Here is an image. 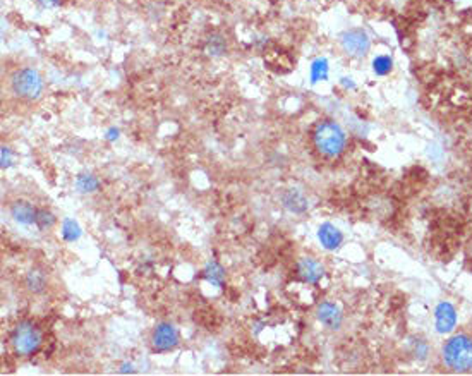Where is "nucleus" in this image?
Instances as JSON below:
<instances>
[{
  "instance_id": "f257e3e1",
  "label": "nucleus",
  "mask_w": 472,
  "mask_h": 376,
  "mask_svg": "<svg viewBox=\"0 0 472 376\" xmlns=\"http://www.w3.org/2000/svg\"><path fill=\"white\" fill-rule=\"evenodd\" d=\"M313 143L320 153L335 158L344 153L347 136L342 126L335 121H322L313 131Z\"/></svg>"
},
{
  "instance_id": "f03ea898",
  "label": "nucleus",
  "mask_w": 472,
  "mask_h": 376,
  "mask_svg": "<svg viewBox=\"0 0 472 376\" xmlns=\"http://www.w3.org/2000/svg\"><path fill=\"white\" fill-rule=\"evenodd\" d=\"M443 361L455 373L472 371V339L464 334L450 337L443 345Z\"/></svg>"
},
{
  "instance_id": "7ed1b4c3",
  "label": "nucleus",
  "mask_w": 472,
  "mask_h": 376,
  "mask_svg": "<svg viewBox=\"0 0 472 376\" xmlns=\"http://www.w3.org/2000/svg\"><path fill=\"white\" fill-rule=\"evenodd\" d=\"M10 89L21 100L33 102L43 93V78L33 67H21L10 76Z\"/></svg>"
},
{
  "instance_id": "20e7f679",
  "label": "nucleus",
  "mask_w": 472,
  "mask_h": 376,
  "mask_svg": "<svg viewBox=\"0 0 472 376\" xmlns=\"http://www.w3.org/2000/svg\"><path fill=\"white\" fill-rule=\"evenodd\" d=\"M10 345L17 356H31L42 345V332L31 321H21L10 335Z\"/></svg>"
},
{
  "instance_id": "39448f33",
  "label": "nucleus",
  "mask_w": 472,
  "mask_h": 376,
  "mask_svg": "<svg viewBox=\"0 0 472 376\" xmlns=\"http://www.w3.org/2000/svg\"><path fill=\"white\" fill-rule=\"evenodd\" d=\"M340 46L345 55L364 59L371 50V38L364 30H349L340 35Z\"/></svg>"
},
{
  "instance_id": "423d86ee",
  "label": "nucleus",
  "mask_w": 472,
  "mask_h": 376,
  "mask_svg": "<svg viewBox=\"0 0 472 376\" xmlns=\"http://www.w3.org/2000/svg\"><path fill=\"white\" fill-rule=\"evenodd\" d=\"M179 342H181L179 330L172 323H167V321L158 323L157 328L153 330V335H151V345H153L157 352L174 350L179 345Z\"/></svg>"
},
{
  "instance_id": "0eeeda50",
  "label": "nucleus",
  "mask_w": 472,
  "mask_h": 376,
  "mask_svg": "<svg viewBox=\"0 0 472 376\" xmlns=\"http://www.w3.org/2000/svg\"><path fill=\"white\" fill-rule=\"evenodd\" d=\"M435 325L438 334H450L457 325V311L450 302H439L435 311Z\"/></svg>"
},
{
  "instance_id": "6e6552de",
  "label": "nucleus",
  "mask_w": 472,
  "mask_h": 376,
  "mask_svg": "<svg viewBox=\"0 0 472 376\" xmlns=\"http://www.w3.org/2000/svg\"><path fill=\"white\" fill-rule=\"evenodd\" d=\"M316 318L322 325H325L330 330H338L342 327V321H344V314L342 309L338 308L335 302H322V305L316 308Z\"/></svg>"
},
{
  "instance_id": "1a4fd4ad",
  "label": "nucleus",
  "mask_w": 472,
  "mask_h": 376,
  "mask_svg": "<svg viewBox=\"0 0 472 376\" xmlns=\"http://www.w3.org/2000/svg\"><path fill=\"white\" fill-rule=\"evenodd\" d=\"M297 275L302 282L318 284L325 277V266L315 258H302L297 263Z\"/></svg>"
},
{
  "instance_id": "9d476101",
  "label": "nucleus",
  "mask_w": 472,
  "mask_h": 376,
  "mask_svg": "<svg viewBox=\"0 0 472 376\" xmlns=\"http://www.w3.org/2000/svg\"><path fill=\"white\" fill-rule=\"evenodd\" d=\"M318 241L323 248L328 249V251H335L342 246L344 242V234L340 232L338 227H335L333 223H322L318 227Z\"/></svg>"
},
{
  "instance_id": "9b49d317",
  "label": "nucleus",
  "mask_w": 472,
  "mask_h": 376,
  "mask_svg": "<svg viewBox=\"0 0 472 376\" xmlns=\"http://www.w3.org/2000/svg\"><path fill=\"white\" fill-rule=\"evenodd\" d=\"M37 210L33 205L28 201H16L10 205V216L19 225H35L37 220Z\"/></svg>"
},
{
  "instance_id": "f8f14e48",
  "label": "nucleus",
  "mask_w": 472,
  "mask_h": 376,
  "mask_svg": "<svg viewBox=\"0 0 472 376\" xmlns=\"http://www.w3.org/2000/svg\"><path fill=\"white\" fill-rule=\"evenodd\" d=\"M282 205L286 206V210H289L290 213H304L308 210V200L304 198V194L299 193L297 189H287L282 193Z\"/></svg>"
},
{
  "instance_id": "ddd939ff",
  "label": "nucleus",
  "mask_w": 472,
  "mask_h": 376,
  "mask_svg": "<svg viewBox=\"0 0 472 376\" xmlns=\"http://www.w3.org/2000/svg\"><path fill=\"white\" fill-rule=\"evenodd\" d=\"M328 72H330V64H328L326 59L320 57V59L313 60L311 69H309V78H311L313 85L320 81H326Z\"/></svg>"
},
{
  "instance_id": "4468645a",
  "label": "nucleus",
  "mask_w": 472,
  "mask_h": 376,
  "mask_svg": "<svg viewBox=\"0 0 472 376\" xmlns=\"http://www.w3.org/2000/svg\"><path fill=\"white\" fill-rule=\"evenodd\" d=\"M24 282H26L28 291L33 292V294H42L46 287V277L45 273L40 272V270H31V272L26 275V278H24Z\"/></svg>"
},
{
  "instance_id": "2eb2a0df",
  "label": "nucleus",
  "mask_w": 472,
  "mask_h": 376,
  "mask_svg": "<svg viewBox=\"0 0 472 376\" xmlns=\"http://www.w3.org/2000/svg\"><path fill=\"white\" fill-rule=\"evenodd\" d=\"M371 67H373V72L376 76H388L394 69V57L387 55V53H381V55H376L371 62Z\"/></svg>"
},
{
  "instance_id": "dca6fc26",
  "label": "nucleus",
  "mask_w": 472,
  "mask_h": 376,
  "mask_svg": "<svg viewBox=\"0 0 472 376\" xmlns=\"http://www.w3.org/2000/svg\"><path fill=\"white\" fill-rule=\"evenodd\" d=\"M100 187V182L98 179H96L93 173H79L78 177H76V189L81 191V193H95L96 189Z\"/></svg>"
},
{
  "instance_id": "f3484780",
  "label": "nucleus",
  "mask_w": 472,
  "mask_h": 376,
  "mask_svg": "<svg viewBox=\"0 0 472 376\" xmlns=\"http://www.w3.org/2000/svg\"><path fill=\"white\" fill-rule=\"evenodd\" d=\"M203 277L207 278L208 282L215 285V287H222L223 284V277H225V272H223L222 265H218L217 262H210L203 270Z\"/></svg>"
},
{
  "instance_id": "a211bd4d",
  "label": "nucleus",
  "mask_w": 472,
  "mask_h": 376,
  "mask_svg": "<svg viewBox=\"0 0 472 376\" xmlns=\"http://www.w3.org/2000/svg\"><path fill=\"white\" fill-rule=\"evenodd\" d=\"M57 219L53 215L52 210L49 208H38L37 210V220H35V225L38 227L40 230H50L53 225H55Z\"/></svg>"
},
{
  "instance_id": "6ab92c4d",
  "label": "nucleus",
  "mask_w": 472,
  "mask_h": 376,
  "mask_svg": "<svg viewBox=\"0 0 472 376\" xmlns=\"http://www.w3.org/2000/svg\"><path fill=\"white\" fill-rule=\"evenodd\" d=\"M227 52V42L223 40V36L220 35H211L207 40V53L211 57H222Z\"/></svg>"
},
{
  "instance_id": "aec40b11",
  "label": "nucleus",
  "mask_w": 472,
  "mask_h": 376,
  "mask_svg": "<svg viewBox=\"0 0 472 376\" xmlns=\"http://www.w3.org/2000/svg\"><path fill=\"white\" fill-rule=\"evenodd\" d=\"M81 227H79V223L76 222L73 219H64L62 222V237L64 241L67 242H74L78 241L79 237H81Z\"/></svg>"
},
{
  "instance_id": "412c9836",
  "label": "nucleus",
  "mask_w": 472,
  "mask_h": 376,
  "mask_svg": "<svg viewBox=\"0 0 472 376\" xmlns=\"http://www.w3.org/2000/svg\"><path fill=\"white\" fill-rule=\"evenodd\" d=\"M12 153H10V150L9 148H6L3 146L2 148V169H9V167H12Z\"/></svg>"
},
{
  "instance_id": "4be33fe9",
  "label": "nucleus",
  "mask_w": 472,
  "mask_h": 376,
  "mask_svg": "<svg viewBox=\"0 0 472 376\" xmlns=\"http://www.w3.org/2000/svg\"><path fill=\"white\" fill-rule=\"evenodd\" d=\"M40 6L45 7V9H55L60 3V0H38Z\"/></svg>"
},
{
  "instance_id": "5701e85b",
  "label": "nucleus",
  "mask_w": 472,
  "mask_h": 376,
  "mask_svg": "<svg viewBox=\"0 0 472 376\" xmlns=\"http://www.w3.org/2000/svg\"><path fill=\"white\" fill-rule=\"evenodd\" d=\"M117 137H119V129L110 128L109 131H107V139H109V141H115Z\"/></svg>"
},
{
  "instance_id": "b1692460",
  "label": "nucleus",
  "mask_w": 472,
  "mask_h": 376,
  "mask_svg": "<svg viewBox=\"0 0 472 376\" xmlns=\"http://www.w3.org/2000/svg\"><path fill=\"white\" fill-rule=\"evenodd\" d=\"M342 85H344V88H351V89H354L356 88V83L352 81V79H347V78H344L342 79Z\"/></svg>"
},
{
  "instance_id": "393cba45",
  "label": "nucleus",
  "mask_w": 472,
  "mask_h": 376,
  "mask_svg": "<svg viewBox=\"0 0 472 376\" xmlns=\"http://www.w3.org/2000/svg\"><path fill=\"white\" fill-rule=\"evenodd\" d=\"M121 371H122V373H128V371H132V366H131V364H124V366L121 368Z\"/></svg>"
}]
</instances>
